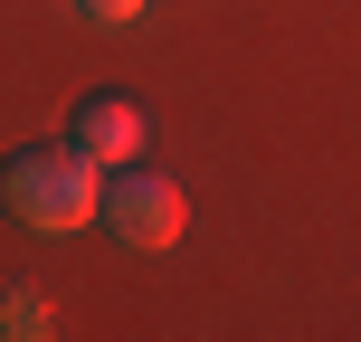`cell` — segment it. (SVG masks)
<instances>
[{
	"instance_id": "1",
	"label": "cell",
	"mask_w": 361,
	"mask_h": 342,
	"mask_svg": "<svg viewBox=\"0 0 361 342\" xmlns=\"http://www.w3.org/2000/svg\"><path fill=\"white\" fill-rule=\"evenodd\" d=\"M95 171H105V162L76 152V143H29V152L0 162V209L29 219V228H86L95 200H105V181H95Z\"/></svg>"
},
{
	"instance_id": "2",
	"label": "cell",
	"mask_w": 361,
	"mask_h": 342,
	"mask_svg": "<svg viewBox=\"0 0 361 342\" xmlns=\"http://www.w3.org/2000/svg\"><path fill=\"white\" fill-rule=\"evenodd\" d=\"M105 228L124 238V248H171L180 238V219H190V200H180V181H162V171H124L114 162V181H105Z\"/></svg>"
},
{
	"instance_id": "5",
	"label": "cell",
	"mask_w": 361,
	"mask_h": 342,
	"mask_svg": "<svg viewBox=\"0 0 361 342\" xmlns=\"http://www.w3.org/2000/svg\"><path fill=\"white\" fill-rule=\"evenodd\" d=\"M76 10H86V19H114V29H124V19H143V0H76Z\"/></svg>"
},
{
	"instance_id": "4",
	"label": "cell",
	"mask_w": 361,
	"mask_h": 342,
	"mask_svg": "<svg viewBox=\"0 0 361 342\" xmlns=\"http://www.w3.org/2000/svg\"><path fill=\"white\" fill-rule=\"evenodd\" d=\"M0 333H10V342H38V333H57V324H48V295L10 286V295H0Z\"/></svg>"
},
{
	"instance_id": "3",
	"label": "cell",
	"mask_w": 361,
	"mask_h": 342,
	"mask_svg": "<svg viewBox=\"0 0 361 342\" xmlns=\"http://www.w3.org/2000/svg\"><path fill=\"white\" fill-rule=\"evenodd\" d=\"M67 143L76 152H95V162H133V152H143V105H133V95H76V124H67Z\"/></svg>"
}]
</instances>
